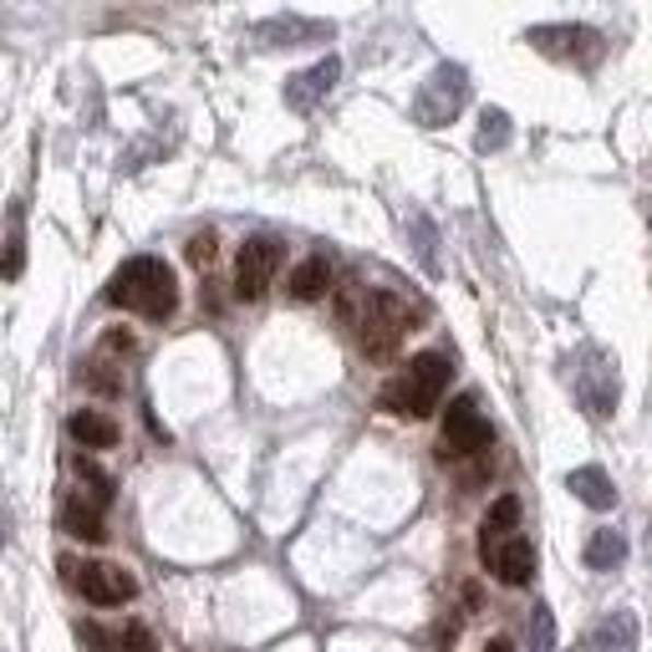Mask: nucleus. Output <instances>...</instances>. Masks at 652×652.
Masks as SVG:
<instances>
[{"instance_id": "nucleus-1", "label": "nucleus", "mask_w": 652, "mask_h": 652, "mask_svg": "<svg viewBox=\"0 0 652 652\" xmlns=\"http://www.w3.org/2000/svg\"><path fill=\"white\" fill-rule=\"evenodd\" d=\"M107 301L123 306V312L149 316V322H163V316H174V306H178L174 270L163 266L159 255H133V260H123L118 276L107 281Z\"/></svg>"}, {"instance_id": "nucleus-2", "label": "nucleus", "mask_w": 652, "mask_h": 652, "mask_svg": "<svg viewBox=\"0 0 652 652\" xmlns=\"http://www.w3.org/2000/svg\"><path fill=\"white\" fill-rule=\"evenodd\" d=\"M449 383H454L449 357L418 352L414 362H408V368H403L398 377L383 387V408H393V414H408V418H429L433 408H439V398L449 393Z\"/></svg>"}, {"instance_id": "nucleus-3", "label": "nucleus", "mask_w": 652, "mask_h": 652, "mask_svg": "<svg viewBox=\"0 0 652 652\" xmlns=\"http://www.w3.org/2000/svg\"><path fill=\"white\" fill-rule=\"evenodd\" d=\"M464 97H469V77H464V67L444 61V67H433V77L418 88L414 118L423 123V128H449V123L459 118Z\"/></svg>"}, {"instance_id": "nucleus-4", "label": "nucleus", "mask_w": 652, "mask_h": 652, "mask_svg": "<svg viewBox=\"0 0 652 652\" xmlns=\"http://www.w3.org/2000/svg\"><path fill=\"white\" fill-rule=\"evenodd\" d=\"M525 42H531L540 57L571 61V67H596L602 51H607V46H602V31L577 26V21H566V26H531Z\"/></svg>"}, {"instance_id": "nucleus-5", "label": "nucleus", "mask_w": 652, "mask_h": 652, "mask_svg": "<svg viewBox=\"0 0 652 652\" xmlns=\"http://www.w3.org/2000/svg\"><path fill=\"white\" fill-rule=\"evenodd\" d=\"M408 322L414 316L403 312V301L398 296H372V306L362 312V322H357V341H362V352L372 357V362H383V357L398 352V341L403 331H408Z\"/></svg>"}, {"instance_id": "nucleus-6", "label": "nucleus", "mask_w": 652, "mask_h": 652, "mask_svg": "<svg viewBox=\"0 0 652 652\" xmlns=\"http://www.w3.org/2000/svg\"><path fill=\"white\" fill-rule=\"evenodd\" d=\"M281 260H286V245H281V240L251 235L245 245H240V255H235V296H240V301H260V296H266V286L276 281Z\"/></svg>"}, {"instance_id": "nucleus-7", "label": "nucleus", "mask_w": 652, "mask_h": 652, "mask_svg": "<svg viewBox=\"0 0 652 652\" xmlns=\"http://www.w3.org/2000/svg\"><path fill=\"white\" fill-rule=\"evenodd\" d=\"M61 571H72L77 592L88 596L92 607H123V602H133V596H138V581L128 577L123 566H107V561L72 566V561H61Z\"/></svg>"}, {"instance_id": "nucleus-8", "label": "nucleus", "mask_w": 652, "mask_h": 652, "mask_svg": "<svg viewBox=\"0 0 652 652\" xmlns=\"http://www.w3.org/2000/svg\"><path fill=\"white\" fill-rule=\"evenodd\" d=\"M494 444V429L489 418L479 414L475 398H459L444 408V454H485Z\"/></svg>"}, {"instance_id": "nucleus-9", "label": "nucleus", "mask_w": 652, "mask_h": 652, "mask_svg": "<svg viewBox=\"0 0 652 652\" xmlns=\"http://www.w3.org/2000/svg\"><path fill=\"white\" fill-rule=\"evenodd\" d=\"M337 77H341V61H337V57H322L316 67H306V72L291 77V88H286V103L296 107V113H306V107H316L326 92L337 88Z\"/></svg>"}, {"instance_id": "nucleus-10", "label": "nucleus", "mask_w": 652, "mask_h": 652, "mask_svg": "<svg viewBox=\"0 0 652 652\" xmlns=\"http://www.w3.org/2000/svg\"><path fill=\"white\" fill-rule=\"evenodd\" d=\"M515 525H520V500L515 494H500V500L489 504V515H485V525H479V561L489 566V556L515 535Z\"/></svg>"}, {"instance_id": "nucleus-11", "label": "nucleus", "mask_w": 652, "mask_h": 652, "mask_svg": "<svg viewBox=\"0 0 652 652\" xmlns=\"http://www.w3.org/2000/svg\"><path fill=\"white\" fill-rule=\"evenodd\" d=\"M61 525H67L77 540H88V546H103V540H107L103 504L92 500V494H67V504H61Z\"/></svg>"}, {"instance_id": "nucleus-12", "label": "nucleus", "mask_w": 652, "mask_h": 652, "mask_svg": "<svg viewBox=\"0 0 652 652\" xmlns=\"http://www.w3.org/2000/svg\"><path fill=\"white\" fill-rule=\"evenodd\" d=\"M489 571L504 581V586H525L531 581V571H535V550H531V540L525 535H510L494 556H489Z\"/></svg>"}, {"instance_id": "nucleus-13", "label": "nucleus", "mask_w": 652, "mask_h": 652, "mask_svg": "<svg viewBox=\"0 0 652 652\" xmlns=\"http://www.w3.org/2000/svg\"><path fill=\"white\" fill-rule=\"evenodd\" d=\"M326 286H331V260H326V255H306V260L291 270L286 291H291V301H322Z\"/></svg>"}, {"instance_id": "nucleus-14", "label": "nucleus", "mask_w": 652, "mask_h": 652, "mask_svg": "<svg viewBox=\"0 0 652 652\" xmlns=\"http://www.w3.org/2000/svg\"><path fill=\"white\" fill-rule=\"evenodd\" d=\"M67 433H72L82 449H113L118 444V423L107 414H97V408H82V414L67 418Z\"/></svg>"}, {"instance_id": "nucleus-15", "label": "nucleus", "mask_w": 652, "mask_h": 652, "mask_svg": "<svg viewBox=\"0 0 652 652\" xmlns=\"http://www.w3.org/2000/svg\"><path fill=\"white\" fill-rule=\"evenodd\" d=\"M566 485H571V494H577L581 504H592V510H612V504H617V489H612L607 469H596V464L577 469V475L566 479Z\"/></svg>"}, {"instance_id": "nucleus-16", "label": "nucleus", "mask_w": 652, "mask_h": 652, "mask_svg": "<svg viewBox=\"0 0 652 652\" xmlns=\"http://www.w3.org/2000/svg\"><path fill=\"white\" fill-rule=\"evenodd\" d=\"M596 652H638V617L632 612H607L596 627Z\"/></svg>"}, {"instance_id": "nucleus-17", "label": "nucleus", "mask_w": 652, "mask_h": 652, "mask_svg": "<svg viewBox=\"0 0 652 652\" xmlns=\"http://www.w3.org/2000/svg\"><path fill=\"white\" fill-rule=\"evenodd\" d=\"M255 36H260V46H296L301 36H326V26L322 21H301V15H276Z\"/></svg>"}, {"instance_id": "nucleus-18", "label": "nucleus", "mask_w": 652, "mask_h": 652, "mask_svg": "<svg viewBox=\"0 0 652 652\" xmlns=\"http://www.w3.org/2000/svg\"><path fill=\"white\" fill-rule=\"evenodd\" d=\"M622 561H627L622 531H592V540H586V566H592V571H617Z\"/></svg>"}, {"instance_id": "nucleus-19", "label": "nucleus", "mask_w": 652, "mask_h": 652, "mask_svg": "<svg viewBox=\"0 0 652 652\" xmlns=\"http://www.w3.org/2000/svg\"><path fill=\"white\" fill-rule=\"evenodd\" d=\"M26 270V235H21V205L11 209V235H5V251H0V276L15 281Z\"/></svg>"}, {"instance_id": "nucleus-20", "label": "nucleus", "mask_w": 652, "mask_h": 652, "mask_svg": "<svg viewBox=\"0 0 652 652\" xmlns=\"http://www.w3.org/2000/svg\"><path fill=\"white\" fill-rule=\"evenodd\" d=\"M504 138H510V118H504L500 107H485V113H479V138H475V149H479V153H494V149H504Z\"/></svg>"}, {"instance_id": "nucleus-21", "label": "nucleus", "mask_w": 652, "mask_h": 652, "mask_svg": "<svg viewBox=\"0 0 652 652\" xmlns=\"http://www.w3.org/2000/svg\"><path fill=\"white\" fill-rule=\"evenodd\" d=\"M531 648L535 652H556V617H550V607L531 612Z\"/></svg>"}, {"instance_id": "nucleus-22", "label": "nucleus", "mask_w": 652, "mask_h": 652, "mask_svg": "<svg viewBox=\"0 0 652 652\" xmlns=\"http://www.w3.org/2000/svg\"><path fill=\"white\" fill-rule=\"evenodd\" d=\"M123 652H159V638H153L143 622H128V632H123Z\"/></svg>"}, {"instance_id": "nucleus-23", "label": "nucleus", "mask_w": 652, "mask_h": 652, "mask_svg": "<svg viewBox=\"0 0 652 652\" xmlns=\"http://www.w3.org/2000/svg\"><path fill=\"white\" fill-rule=\"evenodd\" d=\"M88 387H97V393H107V398H113V393H123V377L113 372V362H107V372H103V362H92Z\"/></svg>"}, {"instance_id": "nucleus-24", "label": "nucleus", "mask_w": 652, "mask_h": 652, "mask_svg": "<svg viewBox=\"0 0 652 652\" xmlns=\"http://www.w3.org/2000/svg\"><path fill=\"white\" fill-rule=\"evenodd\" d=\"M214 245H220V240L209 235V230H205V235H194V240H189V260H194V266H209V260L220 255Z\"/></svg>"}, {"instance_id": "nucleus-25", "label": "nucleus", "mask_w": 652, "mask_h": 652, "mask_svg": "<svg viewBox=\"0 0 652 652\" xmlns=\"http://www.w3.org/2000/svg\"><path fill=\"white\" fill-rule=\"evenodd\" d=\"M485 652H515V648H510V642H504V638H494V642H489Z\"/></svg>"}]
</instances>
